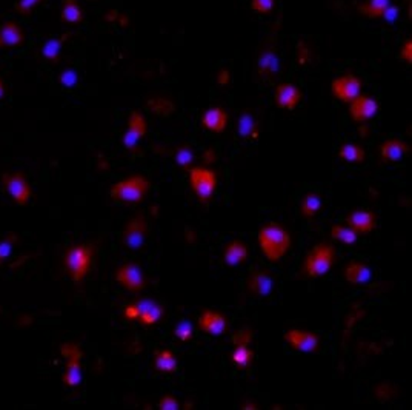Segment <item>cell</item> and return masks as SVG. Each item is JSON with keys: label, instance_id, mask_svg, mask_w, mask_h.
<instances>
[{"label": "cell", "instance_id": "obj_1", "mask_svg": "<svg viewBox=\"0 0 412 410\" xmlns=\"http://www.w3.org/2000/svg\"><path fill=\"white\" fill-rule=\"evenodd\" d=\"M257 244L266 261L280 262L293 247L291 233L279 222H268L257 232Z\"/></svg>", "mask_w": 412, "mask_h": 410}, {"label": "cell", "instance_id": "obj_2", "mask_svg": "<svg viewBox=\"0 0 412 410\" xmlns=\"http://www.w3.org/2000/svg\"><path fill=\"white\" fill-rule=\"evenodd\" d=\"M96 250L93 244H74L64 255V265L68 276L74 283H82L93 269Z\"/></svg>", "mask_w": 412, "mask_h": 410}, {"label": "cell", "instance_id": "obj_3", "mask_svg": "<svg viewBox=\"0 0 412 410\" xmlns=\"http://www.w3.org/2000/svg\"><path fill=\"white\" fill-rule=\"evenodd\" d=\"M151 188V182L143 174H133L122 179L110 188L112 201L120 204H140L145 201Z\"/></svg>", "mask_w": 412, "mask_h": 410}, {"label": "cell", "instance_id": "obj_4", "mask_svg": "<svg viewBox=\"0 0 412 410\" xmlns=\"http://www.w3.org/2000/svg\"><path fill=\"white\" fill-rule=\"evenodd\" d=\"M337 260V252L330 242H318V244L304 256L302 271L304 276L317 279L331 271Z\"/></svg>", "mask_w": 412, "mask_h": 410}, {"label": "cell", "instance_id": "obj_5", "mask_svg": "<svg viewBox=\"0 0 412 410\" xmlns=\"http://www.w3.org/2000/svg\"><path fill=\"white\" fill-rule=\"evenodd\" d=\"M217 174L206 167H194L189 170V185L198 202L208 204L217 190Z\"/></svg>", "mask_w": 412, "mask_h": 410}, {"label": "cell", "instance_id": "obj_6", "mask_svg": "<svg viewBox=\"0 0 412 410\" xmlns=\"http://www.w3.org/2000/svg\"><path fill=\"white\" fill-rule=\"evenodd\" d=\"M148 221L143 213L133 216L122 232V244L131 252H139L148 236Z\"/></svg>", "mask_w": 412, "mask_h": 410}, {"label": "cell", "instance_id": "obj_7", "mask_svg": "<svg viewBox=\"0 0 412 410\" xmlns=\"http://www.w3.org/2000/svg\"><path fill=\"white\" fill-rule=\"evenodd\" d=\"M60 353L66 360V370L64 383L68 387H78L82 381V348L75 343H65L60 346Z\"/></svg>", "mask_w": 412, "mask_h": 410}, {"label": "cell", "instance_id": "obj_8", "mask_svg": "<svg viewBox=\"0 0 412 410\" xmlns=\"http://www.w3.org/2000/svg\"><path fill=\"white\" fill-rule=\"evenodd\" d=\"M117 283L128 292H142L148 287V278L145 275L142 265L135 262H128L120 265L116 270Z\"/></svg>", "mask_w": 412, "mask_h": 410}, {"label": "cell", "instance_id": "obj_9", "mask_svg": "<svg viewBox=\"0 0 412 410\" xmlns=\"http://www.w3.org/2000/svg\"><path fill=\"white\" fill-rule=\"evenodd\" d=\"M2 185L6 193L11 196V199L17 205H25L31 199L33 190L24 173L10 171L2 176Z\"/></svg>", "mask_w": 412, "mask_h": 410}, {"label": "cell", "instance_id": "obj_10", "mask_svg": "<svg viewBox=\"0 0 412 410\" xmlns=\"http://www.w3.org/2000/svg\"><path fill=\"white\" fill-rule=\"evenodd\" d=\"M363 82L355 74H345L334 79L331 83L332 94L343 104L353 102L357 96L362 94Z\"/></svg>", "mask_w": 412, "mask_h": 410}, {"label": "cell", "instance_id": "obj_11", "mask_svg": "<svg viewBox=\"0 0 412 410\" xmlns=\"http://www.w3.org/2000/svg\"><path fill=\"white\" fill-rule=\"evenodd\" d=\"M285 339L295 352L314 353L320 347V337L316 332L303 329H289L285 332Z\"/></svg>", "mask_w": 412, "mask_h": 410}, {"label": "cell", "instance_id": "obj_12", "mask_svg": "<svg viewBox=\"0 0 412 410\" xmlns=\"http://www.w3.org/2000/svg\"><path fill=\"white\" fill-rule=\"evenodd\" d=\"M147 132L148 124L145 116L139 111H131V115L128 118V128L124 133V138H122L125 148L129 151H135L139 142L147 136Z\"/></svg>", "mask_w": 412, "mask_h": 410}, {"label": "cell", "instance_id": "obj_13", "mask_svg": "<svg viewBox=\"0 0 412 410\" xmlns=\"http://www.w3.org/2000/svg\"><path fill=\"white\" fill-rule=\"evenodd\" d=\"M134 306L137 309V323L145 327H152L165 316V307L154 299L140 298L139 301H134Z\"/></svg>", "mask_w": 412, "mask_h": 410}, {"label": "cell", "instance_id": "obj_14", "mask_svg": "<svg viewBox=\"0 0 412 410\" xmlns=\"http://www.w3.org/2000/svg\"><path fill=\"white\" fill-rule=\"evenodd\" d=\"M198 329H200L205 335L208 337H222L228 332V320L226 316L222 315L217 310H203L197 320Z\"/></svg>", "mask_w": 412, "mask_h": 410}, {"label": "cell", "instance_id": "obj_15", "mask_svg": "<svg viewBox=\"0 0 412 410\" xmlns=\"http://www.w3.org/2000/svg\"><path fill=\"white\" fill-rule=\"evenodd\" d=\"M247 290L256 298H266L274 290V279L265 269H254L247 279Z\"/></svg>", "mask_w": 412, "mask_h": 410}, {"label": "cell", "instance_id": "obj_16", "mask_svg": "<svg viewBox=\"0 0 412 410\" xmlns=\"http://www.w3.org/2000/svg\"><path fill=\"white\" fill-rule=\"evenodd\" d=\"M280 68V59L276 47H263L257 57V74L260 79L276 78Z\"/></svg>", "mask_w": 412, "mask_h": 410}, {"label": "cell", "instance_id": "obj_17", "mask_svg": "<svg viewBox=\"0 0 412 410\" xmlns=\"http://www.w3.org/2000/svg\"><path fill=\"white\" fill-rule=\"evenodd\" d=\"M349 113L355 122H366L378 113V102L376 99L366 94L357 96L353 102H349Z\"/></svg>", "mask_w": 412, "mask_h": 410}, {"label": "cell", "instance_id": "obj_18", "mask_svg": "<svg viewBox=\"0 0 412 410\" xmlns=\"http://www.w3.org/2000/svg\"><path fill=\"white\" fill-rule=\"evenodd\" d=\"M274 99H276V104H277L279 108L291 111L302 102L303 93L300 91V88L295 85V83L284 82V83H279L277 85Z\"/></svg>", "mask_w": 412, "mask_h": 410}, {"label": "cell", "instance_id": "obj_19", "mask_svg": "<svg viewBox=\"0 0 412 410\" xmlns=\"http://www.w3.org/2000/svg\"><path fill=\"white\" fill-rule=\"evenodd\" d=\"M346 222L357 234H368L376 230L377 215L372 210H355L346 216Z\"/></svg>", "mask_w": 412, "mask_h": 410}, {"label": "cell", "instance_id": "obj_20", "mask_svg": "<svg viewBox=\"0 0 412 410\" xmlns=\"http://www.w3.org/2000/svg\"><path fill=\"white\" fill-rule=\"evenodd\" d=\"M25 41V33L14 20H5L0 24V50L20 47Z\"/></svg>", "mask_w": 412, "mask_h": 410}, {"label": "cell", "instance_id": "obj_21", "mask_svg": "<svg viewBox=\"0 0 412 410\" xmlns=\"http://www.w3.org/2000/svg\"><path fill=\"white\" fill-rule=\"evenodd\" d=\"M200 122L206 130L222 133L226 130L228 124H230V116H228V113L222 107H211L203 113Z\"/></svg>", "mask_w": 412, "mask_h": 410}, {"label": "cell", "instance_id": "obj_22", "mask_svg": "<svg viewBox=\"0 0 412 410\" xmlns=\"http://www.w3.org/2000/svg\"><path fill=\"white\" fill-rule=\"evenodd\" d=\"M249 256V248L245 242L240 239H234L228 242L223 250V261L230 267H235V265L245 264Z\"/></svg>", "mask_w": 412, "mask_h": 410}, {"label": "cell", "instance_id": "obj_23", "mask_svg": "<svg viewBox=\"0 0 412 410\" xmlns=\"http://www.w3.org/2000/svg\"><path fill=\"white\" fill-rule=\"evenodd\" d=\"M409 151V146L400 139H389L380 146V157L386 164H395L402 161Z\"/></svg>", "mask_w": 412, "mask_h": 410}, {"label": "cell", "instance_id": "obj_24", "mask_svg": "<svg viewBox=\"0 0 412 410\" xmlns=\"http://www.w3.org/2000/svg\"><path fill=\"white\" fill-rule=\"evenodd\" d=\"M345 279L351 285H365L368 284L372 278V271L368 265L358 261L349 262L345 267Z\"/></svg>", "mask_w": 412, "mask_h": 410}, {"label": "cell", "instance_id": "obj_25", "mask_svg": "<svg viewBox=\"0 0 412 410\" xmlns=\"http://www.w3.org/2000/svg\"><path fill=\"white\" fill-rule=\"evenodd\" d=\"M154 367L157 374L162 375H172L179 370V361L170 348H162L154 355Z\"/></svg>", "mask_w": 412, "mask_h": 410}, {"label": "cell", "instance_id": "obj_26", "mask_svg": "<svg viewBox=\"0 0 412 410\" xmlns=\"http://www.w3.org/2000/svg\"><path fill=\"white\" fill-rule=\"evenodd\" d=\"M323 208V197L320 193L308 192L300 202V215L304 219L316 218Z\"/></svg>", "mask_w": 412, "mask_h": 410}, {"label": "cell", "instance_id": "obj_27", "mask_svg": "<svg viewBox=\"0 0 412 410\" xmlns=\"http://www.w3.org/2000/svg\"><path fill=\"white\" fill-rule=\"evenodd\" d=\"M237 132L243 139L254 141L258 138V124H257L256 118L253 116V113H251L249 110H245L240 115L239 124H237Z\"/></svg>", "mask_w": 412, "mask_h": 410}, {"label": "cell", "instance_id": "obj_28", "mask_svg": "<svg viewBox=\"0 0 412 410\" xmlns=\"http://www.w3.org/2000/svg\"><path fill=\"white\" fill-rule=\"evenodd\" d=\"M83 10L78 0H64L60 8V19L70 25H79L83 20Z\"/></svg>", "mask_w": 412, "mask_h": 410}, {"label": "cell", "instance_id": "obj_29", "mask_svg": "<svg viewBox=\"0 0 412 410\" xmlns=\"http://www.w3.org/2000/svg\"><path fill=\"white\" fill-rule=\"evenodd\" d=\"M339 157L348 164H363L366 159V151L362 146L358 143H343L339 148Z\"/></svg>", "mask_w": 412, "mask_h": 410}, {"label": "cell", "instance_id": "obj_30", "mask_svg": "<svg viewBox=\"0 0 412 410\" xmlns=\"http://www.w3.org/2000/svg\"><path fill=\"white\" fill-rule=\"evenodd\" d=\"M389 6H391V0H366L358 11L366 17L378 19L386 16Z\"/></svg>", "mask_w": 412, "mask_h": 410}, {"label": "cell", "instance_id": "obj_31", "mask_svg": "<svg viewBox=\"0 0 412 410\" xmlns=\"http://www.w3.org/2000/svg\"><path fill=\"white\" fill-rule=\"evenodd\" d=\"M231 361L235 367L248 369L254 361V351L249 347V344L234 346V351L231 353Z\"/></svg>", "mask_w": 412, "mask_h": 410}, {"label": "cell", "instance_id": "obj_32", "mask_svg": "<svg viewBox=\"0 0 412 410\" xmlns=\"http://www.w3.org/2000/svg\"><path fill=\"white\" fill-rule=\"evenodd\" d=\"M148 107L154 115L160 118H170L175 111V105L168 97H152L148 101Z\"/></svg>", "mask_w": 412, "mask_h": 410}, {"label": "cell", "instance_id": "obj_33", "mask_svg": "<svg viewBox=\"0 0 412 410\" xmlns=\"http://www.w3.org/2000/svg\"><path fill=\"white\" fill-rule=\"evenodd\" d=\"M331 236L334 241H339L345 246H353L358 239V234L348 225H332L331 227Z\"/></svg>", "mask_w": 412, "mask_h": 410}, {"label": "cell", "instance_id": "obj_34", "mask_svg": "<svg viewBox=\"0 0 412 410\" xmlns=\"http://www.w3.org/2000/svg\"><path fill=\"white\" fill-rule=\"evenodd\" d=\"M366 316V310L360 306H353L345 318V332L349 333Z\"/></svg>", "mask_w": 412, "mask_h": 410}, {"label": "cell", "instance_id": "obj_35", "mask_svg": "<svg viewBox=\"0 0 412 410\" xmlns=\"http://www.w3.org/2000/svg\"><path fill=\"white\" fill-rule=\"evenodd\" d=\"M174 335L177 337L182 341V343H189V341L194 338V327H193V324H191L186 320H182L174 327Z\"/></svg>", "mask_w": 412, "mask_h": 410}, {"label": "cell", "instance_id": "obj_36", "mask_svg": "<svg viewBox=\"0 0 412 410\" xmlns=\"http://www.w3.org/2000/svg\"><path fill=\"white\" fill-rule=\"evenodd\" d=\"M194 161V153L189 146H182L175 150V162H177L182 169H189L191 164Z\"/></svg>", "mask_w": 412, "mask_h": 410}, {"label": "cell", "instance_id": "obj_37", "mask_svg": "<svg viewBox=\"0 0 412 410\" xmlns=\"http://www.w3.org/2000/svg\"><path fill=\"white\" fill-rule=\"evenodd\" d=\"M374 395H376V398L378 401H389L397 397V389L395 386H392L391 383H380L378 386H376V389H374Z\"/></svg>", "mask_w": 412, "mask_h": 410}, {"label": "cell", "instance_id": "obj_38", "mask_svg": "<svg viewBox=\"0 0 412 410\" xmlns=\"http://www.w3.org/2000/svg\"><path fill=\"white\" fill-rule=\"evenodd\" d=\"M233 344L237 346V344H249L253 343L254 339V330L251 327H242L239 332H235L233 335Z\"/></svg>", "mask_w": 412, "mask_h": 410}, {"label": "cell", "instance_id": "obj_39", "mask_svg": "<svg viewBox=\"0 0 412 410\" xmlns=\"http://www.w3.org/2000/svg\"><path fill=\"white\" fill-rule=\"evenodd\" d=\"M276 5V0H251V8L257 14H270Z\"/></svg>", "mask_w": 412, "mask_h": 410}, {"label": "cell", "instance_id": "obj_40", "mask_svg": "<svg viewBox=\"0 0 412 410\" xmlns=\"http://www.w3.org/2000/svg\"><path fill=\"white\" fill-rule=\"evenodd\" d=\"M157 407L160 410H179L180 409V402L177 398H174L172 395H165L159 400Z\"/></svg>", "mask_w": 412, "mask_h": 410}, {"label": "cell", "instance_id": "obj_41", "mask_svg": "<svg viewBox=\"0 0 412 410\" xmlns=\"http://www.w3.org/2000/svg\"><path fill=\"white\" fill-rule=\"evenodd\" d=\"M42 2L43 0H19L16 5V11L20 14V16H27V14L31 13L36 6Z\"/></svg>", "mask_w": 412, "mask_h": 410}, {"label": "cell", "instance_id": "obj_42", "mask_svg": "<svg viewBox=\"0 0 412 410\" xmlns=\"http://www.w3.org/2000/svg\"><path fill=\"white\" fill-rule=\"evenodd\" d=\"M13 244H14V236H13V234H10L8 238L0 242V264H2L6 260V257H8V255L11 252V248H13Z\"/></svg>", "mask_w": 412, "mask_h": 410}, {"label": "cell", "instance_id": "obj_43", "mask_svg": "<svg viewBox=\"0 0 412 410\" xmlns=\"http://www.w3.org/2000/svg\"><path fill=\"white\" fill-rule=\"evenodd\" d=\"M309 59H311V51L307 45H304L303 42L297 45V62H299L300 65H304L309 62Z\"/></svg>", "mask_w": 412, "mask_h": 410}, {"label": "cell", "instance_id": "obj_44", "mask_svg": "<svg viewBox=\"0 0 412 410\" xmlns=\"http://www.w3.org/2000/svg\"><path fill=\"white\" fill-rule=\"evenodd\" d=\"M400 59L404 64H411L412 62V41L408 39L402 45L400 48Z\"/></svg>", "mask_w": 412, "mask_h": 410}, {"label": "cell", "instance_id": "obj_45", "mask_svg": "<svg viewBox=\"0 0 412 410\" xmlns=\"http://www.w3.org/2000/svg\"><path fill=\"white\" fill-rule=\"evenodd\" d=\"M231 82V73L228 71V70H222V71H219V74H217V83L219 85H222V87H225V85H228V83Z\"/></svg>", "mask_w": 412, "mask_h": 410}, {"label": "cell", "instance_id": "obj_46", "mask_svg": "<svg viewBox=\"0 0 412 410\" xmlns=\"http://www.w3.org/2000/svg\"><path fill=\"white\" fill-rule=\"evenodd\" d=\"M185 239L188 244H196L197 242V232L194 229H191V227H186L185 229Z\"/></svg>", "mask_w": 412, "mask_h": 410}, {"label": "cell", "instance_id": "obj_47", "mask_svg": "<svg viewBox=\"0 0 412 410\" xmlns=\"http://www.w3.org/2000/svg\"><path fill=\"white\" fill-rule=\"evenodd\" d=\"M216 161V153L212 150H208L205 153V162H208V164H211V162H214Z\"/></svg>", "mask_w": 412, "mask_h": 410}, {"label": "cell", "instance_id": "obj_48", "mask_svg": "<svg viewBox=\"0 0 412 410\" xmlns=\"http://www.w3.org/2000/svg\"><path fill=\"white\" fill-rule=\"evenodd\" d=\"M240 409H243V410H248V409H251V410H257L258 406L256 404V402H249V401H248V402H243Z\"/></svg>", "mask_w": 412, "mask_h": 410}, {"label": "cell", "instance_id": "obj_49", "mask_svg": "<svg viewBox=\"0 0 412 410\" xmlns=\"http://www.w3.org/2000/svg\"><path fill=\"white\" fill-rule=\"evenodd\" d=\"M3 93H5V88H3V83H2V80H0V97L3 96Z\"/></svg>", "mask_w": 412, "mask_h": 410}]
</instances>
